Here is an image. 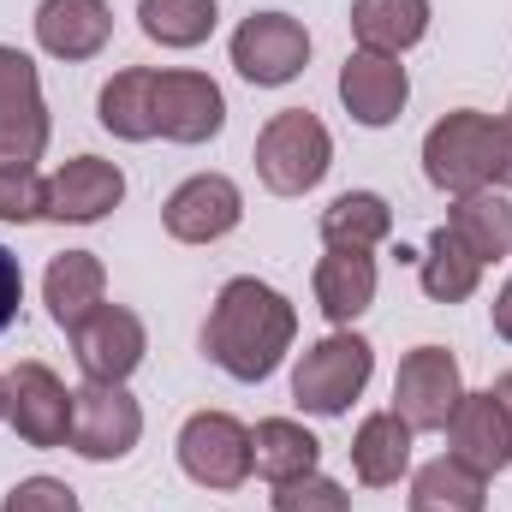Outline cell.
Returning <instances> with one entry per match:
<instances>
[{
	"label": "cell",
	"mask_w": 512,
	"mask_h": 512,
	"mask_svg": "<svg viewBox=\"0 0 512 512\" xmlns=\"http://www.w3.org/2000/svg\"><path fill=\"white\" fill-rule=\"evenodd\" d=\"M334 167V137L310 108H286L256 131V179L274 197H304L328 179Z\"/></svg>",
	"instance_id": "3957f363"
},
{
	"label": "cell",
	"mask_w": 512,
	"mask_h": 512,
	"mask_svg": "<svg viewBox=\"0 0 512 512\" xmlns=\"http://www.w3.org/2000/svg\"><path fill=\"white\" fill-rule=\"evenodd\" d=\"M6 405H12V382L0 376V423H6Z\"/></svg>",
	"instance_id": "d590c367"
},
{
	"label": "cell",
	"mask_w": 512,
	"mask_h": 512,
	"mask_svg": "<svg viewBox=\"0 0 512 512\" xmlns=\"http://www.w3.org/2000/svg\"><path fill=\"white\" fill-rule=\"evenodd\" d=\"M465 399V376H459V358L447 346H411L399 358V376H393V411L405 417L411 435H435L447 429V417L459 411Z\"/></svg>",
	"instance_id": "8992f818"
},
{
	"label": "cell",
	"mask_w": 512,
	"mask_h": 512,
	"mask_svg": "<svg viewBox=\"0 0 512 512\" xmlns=\"http://www.w3.org/2000/svg\"><path fill=\"white\" fill-rule=\"evenodd\" d=\"M447 233L477 256L483 268L489 262H507L512 256V197L507 191H471V197H453L447 209Z\"/></svg>",
	"instance_id": "d6986e66"
},
{
	"label": "cell",
	"mask_w": 512,
	"mask_h": 512,
	"mask_svg": "<svg viewBox=\"0 0 512 512\" xmlns=\"http://www.w3.org/2000/svg\"><path fill=\"white\" fill-rule=\"evenodd\" d=\"M227 126V96L209 72H191V66H173V72H155V137L167 143H209Z\"/></svg>",
	"instance_id": "8fae6325"
},
{
	"label": "cell",
	"mask_w": 512,
	"mask_h": 512,
	"mask_svg": "<svg viewBox=\"0 0 512 512\" xmlns=\"http://www.w3.org/2000/svg\"><path fill=\"white\" fill-rule=\"evenodd\" d=\"M352 36L370 54H405L429 36V0H352Z\"/></svg>",
	"instance_id": "7402d4cb"
},
{
	"label": "cell",
	"mask_w": 512,
	"mask_h": 512,
	"mask_svg": "<svg viewBox=\"0 0 512 512\" xmlns=\"http://www.w3.org/2000/svg\"><path fill=\"white\" fill-rule=\"evenodd\" d=\"M143 441V405L126 393V382H84L72 387V453L90 465H114Z\"/></svg>",
	"instance_id": "5b68a950"
},
{
	"label": "cell",
	"mask_w": 512,
	"mask_h": 512,
	"mask_svg": "<svg viewBox=\"0 0 512 512\" xmlns=\"http://www.w3.org/2000/svg\"><path fill=\"white\" fill-rule=\"evenodd\" d=\"M179 471L197 489H239L251 477V429L233 411H191L179 429Z\"/></svg>",
	"instance_id": "ba28073f"
},
{
	"label": "cell",
	"mask_w": 512,
	"mask_h": 512,
	"mask_svg": "<svg viewBox=\"0 0 512 512\" xmlns=\"http://www.w3.org/2000/svg\"><path fill=\"white\" fill-rule=\"evenodd\" d=\"M42 304H48V316L72 334L90 310H102L108 304V268H102V256L96 251H66L48 262V274H42Z\"/></svg>",
	"instance_id": "ac0fdd59"
},
{
	"label": "cell",
	"mask_w": 512,
	"mask_h": 512,
	"mask_svg": "<svg viewBox=\"0 0 512 512\" xmlns=\"http://www.w3.org/2000/svg\"><path fill=\"white\" fill-rule=\"evenodd\" d=\"M376 376V346L352 328H334L328 340H316L298 370H292V405L310 417H346L352 399Z\"/></svg>",
	"instance_id": "277c9868"
},
{
	"label": "cell",
	"mask_w": 512,
	"mask_h": 512,
	"mask_svg": "<svg viewBox=\"0 0 512 512\" xmlns=\"http://www.w3.org/2000/svg\"><path fill=\"white\" fill-rule=\"evenodd\" d=\"M352 471L364 489H393L411 471V429L399 411H370L352 435Z\"/></svg>",
	"instance_id": "44dd1931"
},
{
	"label": "cell",
	"mask_w": 512,
	"mask_h": 512,
	"mask_svg": "<svg viewBox=\"0 0 512 512\" xmlns=\"http://www.w3.org/2000/svg\"><path fill=\"white\" fill-rule=\"evenodd\" d=\"M417 280H423V292H429L435 304H465V298L477 292V280H483V262L465 251L447 227H435V233H429V251H423V268H417Z\"/></svg>",
	"instance_id": "83f0119b"
},
{
	"label": "cell",
	"mask_w": 512,
	"mask_h": 512,
	"mask_svg": "<svg viewBox=\"0 0 512 512\" xmlns=\"http://www.w3.org/2000/svg\"><path fill=\"white\" fill-rule=\"evenodd\" d=\"M0 512H84V501H78V489H66L60 477H24V483L6 489Z\"/></svg>",
	"instance_id": "4dcf8cb0"
},
{
	"label": "cell",
	"mask_w": 512,
	"mask_h": 512,
	"mask_svg": "<svg viewBox=\"0 0 512 512\" xmlns=\"http://www.w3.org/2000/svg\"><path fill=\"white\" fill-rule=\"evenodd\" d=\"M495 399H501V411H507V429H512V370L507 376H495V387H489Z\"/></svg>",
	"instance_id": "e575fe53"
},
{
	"label": "cell",
	"mask_w": 512,
	"mask_h": 512,
	"mask_svg": "<svg viewBox=\"0 0 512 512\" xmlns=\"http://www.w3.org/2000/svg\"><path fill=\"white\" fill-rule=\"evenodd\" d=\"M423 179L447 197L489 191L501 179V120L477 114V108L441 114L423 137Z\"/></svg>",
	"instance_id": "7a4b0ae2"
},
{
	"label": "cell",
	"mask_w": 512,
	"mask_h": 512,
	"mask_svg": "<svg viewBox=\"0 0 512 512\" xmlns=\"http://www.w3.org/2000/svg\"><path fill=\"white\" fill-rule=\"evenodd\" d=\"M137 24L161 48H203L221 24L215 0H137Z\"/></svg>",
	"instance_id": "4316f807"
},
{
	"label": "cell",
	"mask_w": 512,
	"mask_h": 512,
	"mask_svg": "<svg viewBox=\"0 0 512 512\" xmlns=\"http://www.w3.org/2000/svg\"><path fill=\"white\" fill-rule=\"evenodd\" d=\"M18 304H24V268H18V256L0 245V334L18 322Z\"/></svg>",
	"instance_id": "1f68e13d"
},
{
	"label": "cell",
	"mask_w": 512,
	"mask_h": 512,
	"mask_svg": "<svg viewBox=\"0 0 512 512\" xmlns=\"http://www.w3.org/2000/svg\"><path fill=\"white\" fill-rule=\"evenodd\" d=\"M245 221V191L227 173H191L167 203H161V227L179 245H215Z\"/></svg>",
	"instance_id": "7c38bea8"
},
{
	"label": "cell",
	"mask_w": 512,
	"mask_h": 512,
	"mask_svg": "<svg viewBox=\"0 0 512 512\" xmlns=\"http://www.w3.org/2000/svg\"><path fill=\"white\" fill-rule=\"evenodd\" d=\"M340 102H346V114H352L358 126L382 131V126H393V120L405 114V102H411V78H405V66H399L393 54L352 48L346 66H340Z\"/></svg>",
	"instance_id": "9a60e30c"
},
{
	"label": "cell",
	"mask_w": 512,
	"mask_h": 512,
	"mask_svg": "<svg viewBox=\"0 0 512 512\" xmlns=\"http://www.w3.org/2000/svg\"><path fill=\"white\" fill-rule=\"evenodd\" d=\"M233 66L256 90H280L310 66V30L292 12H251L233 30Z\"/></svg>",
	"instance_id": "9c48e42d"
},
{
	"label": "cell",
	"mask_w": 512,
	"mask_h": 512,
	"mask_svg": "<svg viewBox=\"0 0 512 512\" xmlns=\"http://www.w3.org/2000/svg\"><path fill=\"white\" fill-rule=\"evenodd\" d=\"M143 352H149V328L126 304H102L72 328V358H78L84 382H131Z\"/></svg>",
	"instance_id": "30bf717a"
},
{
	"label": "cell",
	"mask_w": 512,
	"mask_h": 512,
	"mask_svg": "<svg viewBox=\"0 0 512 512\" xmlns=\"http://www.w3.org/2000/svg\"><path fill=\"white\" fill-rule=\"evenodd\" d=\"M6 382H12L6 423L18 429L24 447H66L72 441V387L48 364H18Z\"/></svg>",
	"instance_id": "5bb4252c"
},
{
	"label": "cell",
	"mask_w": 512,
	"mask_h": 512,
	"mask_svg": "<svg viewBox=\"0 0 512 512\" xmlns=\"http://www.w3.org/2000/svg\"><path fill=\"white\" fill-rule=\"evenodd\" d=\"M393 233V209L382 191H346L322 209V245L328 251H376Z\"/></svg>",
	"instance_id": "484cf974"
},
{
	"label": "cell",
	"mask_w": 512,
	"mask_h": 512,
	"mask_svg": "<svg viewBox=\"0 0 512 512\" xmlns=\"http://www.w3.org/2000/svg\"><path fill=\"white\" fill-rule=\"evenodd\" d=\"M114 36V12L108 0H42L36 6V42L42 54L78 66V60H96Z\"/></svg>",
	"instance_id": "e0dca14e"
},
{
	"label": "cell",
	"mask_w": 512,
	"mask_h": 512,
	"mask_svg": "<svg viewBox=\"0 0 512 512\" xmlns=\"http://www.w3.org/2000/svg\"><path fill=\"white\" fill-rule=\"evenodd\" d=\"M447 453L483 477H501L512 465V429L495 393H465L459 411L447 417Z\"/></svg>",
	"instance_id": "2e32d148"
},
{
	"label": "cell",
	"mask_w": 512,
	"mask_h": 512,
	"mask_svg": "<svg viewBox=\"0 0 512 512\" xmlns=\"http://www.w3.org/2000/svg\"><path fill=\"white\" fill-rule=\"evenodd\" d=\"M48 149V102L36 60L0 42V167H36Z\"/></svg>",
	"instance_id": "52a82bcc"
},
{
	"label": "cell",
	"mask_w": 512,
	"mask_h": 512,
	"mask_svg": "<svg viewBox=\"0 0 512 512\" xmlns=\"http://www.w3.org/2000/svg\"><path fill=\"white\" fill-rule=\"evenodd\" d=\"M495 334L512 346V280L501 286V298H495Z\"/></svg>",
	"instance_id": "836d02e7"
},
{
	"label": "cell",
	"mask_w": 512,
	"mask_h": 512,
	"mask_svg": "<svg viewBox=\"0 0 512 512\" xmlns=\"http://www.w3.org/2000/svg\"><path fill=\"white\" fill-rule=\"evenodd\" d=\"M411 512H489V477L441 453L411 477Z\"/></svg>",
	"instance_id": "d4e9b609"
},
{
	"label": "cell",
	"mask_w": 512,
	"mask_h": 512,
	"mask_svg": "<svg viewBox=\"0 0 512 512\" xmlns=\"http://www.w3.org/2000/svg\"><path fill=\"white\" fill-rule=\"evenodd\" d=\"M495 191H512V108L501 114V179H495Z\"/></svg>",
	"instance_id": "d6a6232c"
},
{
	"label": "cell",
	"mask_w": 512,
	"mask_h": 512,
	"mask_svg": "<svg viewBox=\"0 0 512 512\" xmlns=\"http://www.w3.org/2000/svg\"><path fill=\"white\" fill-rule=\"evenodd\" d=\"M96 120L114 131L120 143H149L155 137V72L149 66H126L102 84L96 96Z\"/></svg>",
	"instance_id": "cb8c5ba5"
},
{
	"label": "cell",
	"mask_w": 512,
	"mask_h": 512,
	"mask_svg": "<svg viewBox=\"0 0 512 512\" xmlns=\"http://www.w3.org/2000/svg\"><path fill=\"white\" fill-rule=\"evenodd\" d=\"M316 304L334 328H352L376 304V256L370 251H328L316 262Z\"/></svg>",
	"instance_id": "ffe728a7"
},
{
	"label": "cell",
	"mask_w": 512,
	"mask_h": 512,
	"mask_svg": "<svg viewBox=\"0 0 512 512\" xmlns=\"http://www.w3.org/2000/svg\"><path fill=\"white\" fill-rule=\"evenodd\" d=\"M316 465H322V441H316L304 423H292V417H262L251 429V471L256 477L292 483V477H304V471H316Z\"/></svg>",
	"instance_id": "603a6c76"
},
{
	"label": "cell",
	"mask_w": 512,
	"mask_h": 512,
	"mask_svg": "<svg viewBox=\"0 0 512 512\" xmlns=\"http://www.w3.org/2000/svg\"><path fill=\"white\" fill-rule=\"evenodd\" d=\"M274 512H352V495L334 477L304 471L292 483H274Z\"/></svg>",
	"instance_id": "f1b7e54d"
},
{
	"label": "cell",
	"mask_w": 512,
	"mask_h": 512,
	"mask_svg": "<svg viewBox=\"0 0 512 512\" xmlns=\"http://www.w3.org/2000/svg\"><path fill=\"white\" fill-rule=\"evenodd\" d=\"M126 203V173L102 155H72L48 173V221L96 227Z\"/></svg>",
	"instance_id": "4fadbf2b"
},
{
	"label": "cell",
	"mask_w": 512,
	"mask_h": 512,
	"mask_svg": "<svg viewBox=\"0 0 512 512\" xmlns=\"http://www.w3.org/2000/svg\"><path fill=\"white\" fill-rule=\"evenodd\" d=\"M292 340H298V310H292V298L274 292V286L256 280V274L227 280V286L215 292V304H209V322H203V352H209V364H215L221 376L245 382V387L268 382V376L286 364Z\"/></svg>",
	"instance_id": "6da1fadb"
},
{
	"label": "cell",
	"mask_w": 512,
	"mask_h": 512,
	"mask_svg": "<svg viewBox=\"0 0 512 512\" xmlns=\"http://www.w3.org/2000/svg\"><path fill=\"white\" fill-rule=\"evenodd\" d=\"M48 215V179L36 167H0V221H42Z\"/></svg>",
	"instance_id": "f546056e"
}]
</instances>
